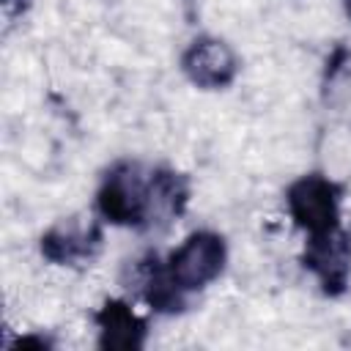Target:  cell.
Instances as JSON below:
<instances>
[{"label": "cell", "instance_id": "6da1fadb", "mask_svg": "<svg viewBox=\"0 0 351 351\" xmlns=\"http://www.w3.org/2000/svg\"><path fill=\"white\" fill-rule=\"evenodd\" d=\"M96 211L118 228L151 230V170L134 159H118L101 176Z\"/></svg>", "mask_w": 351, "mask_h": 351}, {"label": "cell", "instance_id": "7a4b0ae2", "mask_svg": "<svg viewBox=\"0 0 351 351\" xmlns=\"http://www.w3.org/2000/svg\"><path fill=\"white\" fill-rule=\"evenodd\" d=\"M228 263V244L222 233L214 230H195L189 233L165 261V271L170 282L184 293H197L208 288Z\"/></svg>", "mask_w": 351, "mask_h": 351}, {"label": "cell", "instance_id": "3957f363", "mask_svg": "<svg viewBox=\"0 0 351 351\" xmlns=\"http://www.w3.org/2000/svg\"><path fill=\"white\" fill-rule=\"evenodd\" d=\"M285 206L304 239L343 228V186L324 173H304L291 181V186L285 189Z\"/></svg>", "mask_w": 351, "mask_h": 351}, {"label": "cell", "instance_id": "277c9868", "mask_svg": "<svg viewBox=\"0 0 351 351\" xmlns=\"http://www.w3.org/2000/svg\"><path fill=\"white\" fill-rule=\"evenodd\" d=\"M302 266L315 277L324 296H343L351 282V233L337 228L324 236H307Z\"/></svg>", "mask_w": 351, "mask_h": 351}, {"label": "cell", "instance_id": "5b68a950", "mask_svg": "<svg viewBox=\"0 0 351 351\" xmlns=\"http://www.w3.org/2000/svg\"><path fill=\"white\" fill-rule=\"evenodd\" d=\"M239 55L233 47L217 36H200L195 38L184 55H181V71L184 77L200 88V90H225L239 77Z\"/></svg>", "mask_w": 351, "mask_h": 351}, {"label": "cell", "instance_id": "8992f818", "mask_svg": "<svg viewBox=\"0 0 351 351\" xmlns=\"http://www.w3.org/2000/svg\"><path fill=\"white\" fill-rule=\"evenodd\" d=\"M104 233L99 225H55L38 239V250L44 261L55 266H82L90 263L101 250Z\"/></svg>", "mask_w": 351, "mask_h": 351}, {"label": "cell", "instance_id": "52a82bcc", "mask_svg": "<svg viewBox=\"0 0 351 351\" xmlns=\"http://www.w3.org/2000/svg\"><path fill=\"white\" fill-rule=\"evenodd\" d=\"M93 321L99 329V348L104 351H140L145 346L148 324L123 299H104Z\"/></svg>", "mask_w": 351, "mask_h": 351}, {"label": "cell", "instance_id": "ba28073f", "mask_svg": "<svg viewBox=\"0 0 351 351\" xmlns=\"http://www.w3.org/2000/svg\"><path fill=\"white\" fill-rule=\"evenodd\" d=\"M189 178L173 167L151 170V228H165L189 206Z\"/></svg>", "mask_w": 351, "mask_h": 351}, {"label": "cell", "instance_id": "9c48e42d", "mask_svg": "<svg viewBox=\"0 0 351 351\" xmlns=\"http://www.w3.org/2000/svg\"><path fill=\"white\" fill-rule=\"evenodd\" d=\"M134 274H137L143 299L148 302V307L154 313L176 315V313L186 310V296L170 282V277L165 271V261H159L156 252H148L143 261H137Z\"/></svg>", "mask_w": 351, "mask_h": 351}, {"label": "cell", "instance_id": "30bf717a", "mask_svg": "<svg viewBox=\"0 0 351 351\" xmlns=\"http://www.w3.org/2000/svg\"><path fill=\"white\" fill-rule=\"evenodd\" d=\"M343 3V11H346V16L351 19V0H340Z\"/></svg>", "mask_w": 351, "mask_h": 351}, {"label": "cell", "instance_id": "8fae6325", "mask_svg": "<svg viewBox=\"0 0 351 351\" xmlns=\"http://www.w3.org/2000/svg\"><path fill=\"white\" fill-rule=\"evenodd\" d=\"M3 3H11V0H3Z\"/></svg>", "mask_w": 351, "mask_h": 351}]
</instances>
